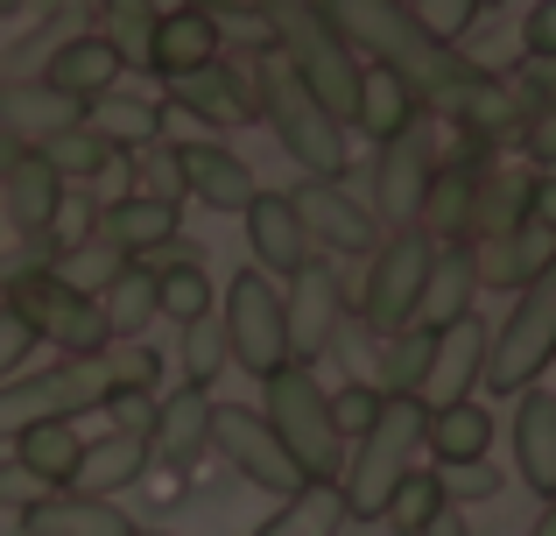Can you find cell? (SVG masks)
Wrapping results in <instances>:
<instances>
[{"mask_svg":"<svg viewBox=\"0 0 556 536\" xmlns=\"http://www.w3.org/2000/svg\"><path fill=\"white\" fill-rule=\"evenodd\" d=\"M254 121L282 141V155L303 177L345 184V170H353V135H345V121H331V107L289 71V57L275 50V42L254 50Z\"/></svg>","mask_w":556,"mask_h":536,"instance_id":"cell-1","label":"cell"},{"mask_svg":"<svg viewBox=\"0 0 556 536\" xmlns=\"http://www.w3.org/2000/svg\"><path fill=\"white\" fill-rule=\"evenodd\" d=\"M422 424H430V402H422V396H388L374 424L345 445L339 501H345V515H353V523H380L394 481H402V473L416 466V452H422Z\"/></svg>","mask_w":556,"mask_h":536,"instance_id":"cell-2","label":"cell"},{"mask_svg":"<svg viewBox=\"0 0 556 536\" xmlns=\"http://www.w3.org/2000/svg\"><path fill=\"white\" fill-rule=\"evenodd\" d=\"M261 14H268V42L289 57V71H296V78L331 107V121L353 127L359 71H367V64H359V50L325 22L317 0H261Z\"/></svg>","mask_w":556,"mask_h":536,"instance_id":"cell-3","label":"cell"},{"mask_svg":"<svg viewBox=\"0 0 556 536\" xmlns=\"http://www.w3.org/2000/svg\"><path fill=\"white\" fill-rule=\"evenodd\" d=\"M261 416H268V431L282 438L289 466L303 473V481H339L345 466V438L339 424H331V388L317 382V367H275L268 382H261Z\"/></svg>","mask_w":556,"mask_h":536,"instance_id":"cell-4","label":"cell"},{"mask_svg":"<svg viewBox=\"0 0 556 536\" xmlns=\"http://www.w3.org/2000/svg\"><path fill=\"white\" fill-rule=\"evenodd\" d=\"M106 396H113L106 353L22 367V374L0 382V445L22 438L28 424H78V416H99V410H106Z\"/></svg>","mask_w":556,"mask_h":536,"instance_id":"cell-5","label":"cell"},{"mask_svg":"<svg viewBox=\"0 0 556 536\" xmlns=\"http://www.w3.org/2000/svg\"><path fill=\"white\" fill-rule=\"evenodd\" d=\"M0 303H14V311L28 317V332H36L42 346H56V360H85V353H106L113 346L99 297L78 289V283H64L50 262H22L0 283Z\"/></svg>","mask_w":556,"mask_h":536,"instance_id":"cell-6","label":"cell"},{"mask_svg":"<svg viewBox=\"0 0 556 536\" xmlns=\"http://www.w3.org/2000/svg\"><path fill=\"white\" fill-rule=\"evenodd\" d=\"M549 367H556V254H549L543 275H529V283L515 289V311H507L501 332L486 339V374H479V388H486V396H521V388H535Z\"/></svg>","mask_w":556,"mask_h":536,"instance_id":"cell-7","label":"cell"},{"mask_svg":"<svg viewBox=\"0 0 556 536\" xmlns=\"http://www.w3.org/2000/svg\"><path fill=\"white\" fill-rule=\"evenodd\" d=\"M430 262H437V240L422 226H388L380 234V248L367 254V275H359V317H367L374 339H388V332L422 317Z\"/></svg>","mask_w":556,"mask_h":536,"instance_id":"cell-8","label":"cell"},{"mask_svg":"<svg viewBox=\"0 0 556 536\" xmlns=\"http://www.w3.org/2000/svg\"><path fill=\"white\" fill-rule=\"evenodd\" d=\"M218 325H226V360L254 382H268L275 367H289V311H282V283L261 275L254 262L226 275L218 297Z\"/></svg>","mask_w":556,"mask_h":536,"instance_id":"cell-9","label":"cell"},{"mask_svg":"<svg viewBox=\"0 0 556 536\" xmlns=\"http://www.w3.org/2000/svg\"><path fill=\"white\" fill-rule=\"evenodd\" d=\"M437 155H444V141H437V113H422V121H408L402 135L374 141V220L380 226H416L422 212V191H430L437 177Z\"/></svg>","mask_w":556,"mask_h":536,"instance_id":"cell-10","label":"cell"},{"mask_svg":"<svg viewBox=\"0 0 556 536\" xmlns=\"http://www.w3.org/2000/svg\"><path fill=\"white\" fill-rule=\"evenodd\" d=\"M289 205H296L303 234H311V248L325 254V262H367V254L380 248V234H388V226L374 220L367 198H353L331 177H303L296 191H289Z\"/></svg>","mask_w":556,"mask_h":536,"instance_id":"cell-11","label":"cell"},{"mask_svg":"<svg viewBox=\"0 0 556 536\" xmlns=\"http://www.w3.org/2000/svg\"><path fill=\"white\" fill-rule=\"evenodd\" d=\"M163 107L190 113V121L212 127V135L247 127L254 121V50H226L218 64H198V71L163 78Z\"/></svg>","mask_w":556,"mask_h":536,"instance_id":"cell-12","label":"cell"},{"mask_svg":"<svg viewBox=\"0 0 556 536\" xmlns=\"http://www.w3.org/2000/svg\"><path fill=\"white\" fill-rule=\"evenodd\" d=\"M212 452L226 459L247 487H261V495H275V501L303 487V473L289 466L282 438L268 431V416H261L254 402H212Z\"/></svg>","mask_w":556,"mask_h":536,"instance_id":"cell-13","label":"cell"},{"mask_svg":"<svg viewBox=\"0 0 556 536\" xmlns=\"http://www.w3.org/2000/svg\"><path fill=\"white\" fill-rule=\"evenodd\" d=\"M282 311H289V360L296 367H317V360L339 346V332H345V283H339V269L317 254V262H303L296 275L282 283Z\"/></svg>","mask_w":556,"mask_h":536,"instance_id":"cell-14","label":"cell"},{"mask_svg":"<svg viewBox=\"0 0 556 536\" xmlns=\"http://www.w3.org/2000/svg\"><path fill=\"white\" fill-rule=\"evenodd\" d=\"M177 226H184V205H163V198H149V191L99 198V212H92V240L113 248L121 262H155V254L177 240Z\"/></svg>","mask_w":556,"mask_h":536,"instance_id":"cell-15","label":"cell"},{"mask_svg":"<svg viewBox=\"0 0 556 536\" xmlns=\"http://www.w3.org/2000/svg\"><path fill=\"white\" fill-rule=\"evenodd\" d=\"M177 163H184V191L198 198L204 212H232V220H240V212L254 205V191H261L254 163H247L240 149H226L218 135H204V141H177Z\"/></svg>","mask_w":556,"mask_h":536,"instance_id":"cell-16","label":"cell"},{"mask_svg":"<svg viewBox=\"0 0 556 536\" xmlns=\"http://www.w3.org/2000/svg\"><path fill=\"white\" fill-rule=\"evenodd\" d=\"M212 452V388H163L155 396V424H149V466H198V459Z\"/></svg>","mask_w":556,"mask_h":536,"instance_id":"cell-17","label":"cell"},{"mask_svg":"<svg viewBox=\"0 0 556 536\" xmlns=\"http://www.w3.org/2000/svg\"><path fill=\"white\" fill-rule=\"evenodd\" d=\"M240 226H247V254H254V269L275 275V283H289L303 262H317V248H311V234H303L289 191H254V205L240 212Z\"/></svg>","mask_w":556,"mask_h":536,"instance_id":"cell-18","label":"cell"},{"mask_svg":"<svg viewBox=\"0 0 556 536\" xmlns=\"http://www.w3.org/2000/svg\"><path fill=\"white\" fill-rule=\"evenodd\" d=\"M486 339L493 325L479 311L451 317V325H437V353H430V382H422V402H465L479 396V374H486Z\"/></svg>","mask_w":556,"mask_h":536,"instance_id":"cell-19","label":"cell"},{"mask_svg":"<svg viewBox=\"0 0 556 536\" xmlns=\"http://www.w3.org/2000/svg\"><path fill=\"white\" fill-rule=\"evenodd\" d=\"M64 198H71V184L56 177V170L42 163L36 149H22V163L0 177V212H8L14 240H42V234H56V220H64Z\"/></svg>","mask_w":556,"mask_h":536,"instance_id":"cell-20","label":"cell"},{"mask_svg":"<svg viewBox=\"0 0 556 536\" xmlns=\"http://www.w3.org/2000/svg\"><path fill=\"white\" fill-rule=\"evenodd\" d=\"M479 163L486 155H437V177H430V191H422V212H416V226L437 240V248H465L472 240V191H479Z\"/></svg>","mask_w":556,"mask_h":536,"instance_id":"cell-21","label":"cell"},{"mask_svg":"<svg viewBox=\"0 0 556 536\" xmlns=\"http://www.w3.org/2000/svg\"><path fill=\"white\" fill-rule=\"evenodd\" d=\"M22 536H135V515L113 495H85V487H56L36 509H22Z\"/></svg>","mask_w":556,"mask_h":536,"instance_id":"cell-22","label":"cell"},{"mask_svg":"<svg viewBox=\"0 0 556 536\" xmlns=\"http://www.w3.org/2000/svg\"><path fill=\"white\" fill-rule=\"evenodd\" d=\"M515 473H521V487H529L535 501H549L556 495V388H521L515 396Z\"/></svg>","mask_w":556,"mask_h":536,"instance_id":"cell-23","label":"cell"},{"mask_svg":"<svg viewBox=\"0 0 556 536\" xmlns=\"http://www.w3.org/2000/svg\"><path fill=\"white\" fill-rule=\"evenodd\" d=\"M226 57V36H218V14L204 8H177L169 0L163 22H155V50H149V78H177V71L218 64Z\"/></svg>","mask_w":556,"mask_h":536,"instance_id":"cell-24","label":"cell"},{"mask_svg":"<svg viewBox=\"0 0 556 536\" xmlns=\"http://www.w3.org/2000/svg\"><path fill=\"white\" fill-rule=\"evenodd\" d=\"M71 121H85V107L71 92H56L50 78H0V127H8L22 149H36L42 135H56V127H71Z\"/></svg>","mask_w":556,"mask_h":536,"instance_id":"cell-25","label":"cell"},{"mask_svg":"<svg viewBox=\"0 0 556 536\" xmlns=\"http://www.w3.org/2000/svg\"><path fill=\"white\" fill-rule=\"evenodd\" d=\"M42 78H50L56 92H71L78 107H92L99 92H113V85L127 78V64L92 36V28H78V36H56V50L42 57Z\"/></svg>","mask_w":556,"mask_h":536,"instance_id":"cell-26","label":"cell"},{"mask_svg":"<svg viewBox=\"0 0 556 536\" xmlns=\"http://www.w3.org/2000/svg\"><path fill=\"white\" fill-rule=\"evenodd\" d=\"M155 303H163V317L169 325H190V317H204V311H218V283H212V269H204V254L190 248V240L177 234L163 254H155Z\"/></svg>","mask_w":556,"mask_h":536,"instance_id":"cell-27","label":"cell"},{"mask_svg":"<svg viewBox=\"0 0 556 536\" xmlns=\"http://www.w3.org/2000/svg\"><path fill=\"white\" fill-rule=\"evenodd\" d=\"M529 184H535L529 163H501V155H486V163H479V191H472V240L515 234V226L529 220Z\"/></svg>","mask_w":556,"mask_h":536,"instance_id":"cell-28","label":"cell"},{"mask_svg":"<svg viewBox=\"0 0 556 536\" xmlns=\"http://www.w3.org/2000/svg\"><path fill=\"white\" fill-rule=\"evenodd\" d=\"M422 452H430L437 466H458V459H493V410L479 396L437 402L430 424H422Z\"/></svg>","mask_w":556,"mask_h":536,"instance_id":"cell-29","label":"cell"},{"mask_svg":"<svg viewBox=\"0 0 556 536\" xmlns=\"http://www.w3.org/2000/svg\"><path fill=\"white\" fill-rule=\"evenodd\" d=\"M92 14V36L121 57L127 71H149V50H155V22H163V0H85Z\"/></svg>","mask_w":556,"mask_h":536,"instance_id":"cell-30","label":"cell"},{"mask_svg":"<svg viewBox=\"0 0 556 536\" xmlns=\"http://www.w3.org/2000/svg\"><path fill=\"white\" fill-rule=\"evenodd\" d=\"M422 99L408 92L394 71H380V64H367L359 71V99H353V127L345 135H367V141H388V135H402L408 121H422Z\"/></svg>","mask_w":556,"mask_h":536,"instance_id":"cell-31","label":"cell"},{"mask_svg":"<svg viewBox=\"0 0 556 536\" xmlns=\"http://www.w3.org/2000/svg\"><path fill=\"white\" fill-rule=\"evenodd\" d=\"M85 127H99L121 155H135V149H149V141H163L169 107H163V99H141V92H121V85H113V92H99L92 107H85Z\"/></svg>","mask_w":556,"mask_h":536,"instance_id":"cell-32","label":"cell"},{"mask_svg":"<svg viewBox=\"0 0 556 536\" xmlns=\"http://www.w3.org/2000/svg\"><path fill=\"white\" fill-rule=\"evenodd\" d=\"M149 438H127V431H106V438H85V466H78V487L85 495H113L121 501L127 487L149 481Z\"/></svg>","mask_w":556,"mask_h":536,"instance_id":"cell-33","label":"cell"},{"mask_svg":"<svg viewBox=\"0 0 556 536\" xmlns=\"http://www.w3.org/2000/svg\"><path fill=\"white\" fill-rule=\"evenodd\" d=\"M99 311H106V332L113 339H141V332L163 317V303H155V269L149 262H121L106 275V283L92 289Z\"/></svg>","mask_w":556,"mask_h":536,"instance_id":"cell-34","label":"cell"},{"mask_svg":"<svg viewBox=\"0 0 556 536\" xmlns=\"http://www.w3.org/2000/svg\"><path fill=\"white\" fill-rule=\"evenodd\" d=\"M345 523H353V515H345V501H339V481H303L296 495L275 501V515L254 536H339Z\"/></svg>","mask_w":556,"mask_h":536,"instance_id":"cell-35","label":"cell"},{"mask_svg":"<svg viewBox=\"0 0 556 536\" xmlns=\"http://www.w3.org/2000/svg\"><path fill=\"white\" fill-rule=\"evenodd\" d=\"M8 445H14V459H22L42 487H78V466H85L78 424H28L22 438H8Z\"/></svg>","mask_w":556,"mask_h":536,"instance_id":"cell-36","label":"cell"},{"mask_svg":"<svg viewBox=\"0 0 556 536\" xmlns=\"http://www.w3.org/2000/svg\"><path fill=\"white\" fill-rule=\"evenodd\" d=\"M36 155H42V163H50L64 184H99L113 163H121V149H113L99 127H85V121H71V127H56V135H42Z\"/></svg>","mask_w":556,"mask_h":536,"instance_id":"cell-37","label":"cell"},{"mask_svg":"<svg viewBox=\"0 0 556 536\" xmlns=\"http://www.w3.org/2000/svg\"><path fill=\"white\" fill-rule=\"evenodd\" d=\"M380 346V396H422V382H430V353H437V325H402V332H388V339H374Z\"/></svg>","mask_w":556,"mask_h":536,"instance_id":"cell-38","label":"cell"},{"mask_svg":"<svg viewBox=\"0 0 556 536\" xmlns=\"http://www.w3.org/2000/svg\"><path fill=\"white\" fill-rule=\"evenodd\" d=\"M479 297V269H472V248H437L430 262V289H422V325H451L465 317Z\"/></svg>","mask_w":556,"mask_h":536,"instance_id":"cell-39","label":"cell"},{"mask_svg":"<svg viewBox=\"0 0 556 536\" xmlns=\"http://www.w3.org/2000/svg\"><path fill=\"white\" fill-rule=\"evenodd\" d=\"M177 367H184L190 388H212L218 374L232 367V360H226V325H218V311H204V317H190V325H177Z\"/></svg>","mask_w":556,"mask_h":536,"instance_id":"cell-40","label":"cell"},{"mask_svg":"<svg viewBox=\"0 0 556 536\" xmlns=\"http://www.w3.org/2000/svg\"><path fill=\"white\" fill-rule=\"evenodd\" d=\"M444 509V487H437V466H408L402 481H394V495H388V509H380V523H388L394 536H416L430 515Z\"/></svg>","mask_w":556,"mask_h":536,"instance_id":"cell-41","label":"cell"},{"mask_svg":"<svg viewBox=\"0 0 556 536\" xmlns=\"http://www.w3.org/2000/svg\"><path fill=\"white\" fill-rule=\"evenodd\" d=\"M135 163V191H149V198H163V205H184V163H177V141H149V149H135L127 155Z\"/></svg>","mask_w":556,"mask_h":536,"instance_id":"cell-42","label":"cell"},{"mask_svg":"<svg viewBox=\"0 0 556 536\" xmlns=\"http://www.w3.org/2000/svg\"><path fill=\"white\" fill-rule=\"evenodd\" d=\"M437 487H444L451 509H472V501H493L507 481H501L493 459H458V466H437Z\"/></svg>","mask_w":556,"mask_h":536,"instance_id":"cell-43","label":"cell"},{"mask_svg":"<svg viewBox=\"0 0 556 536\" xmlns=\"http://www.w3.org/2000/svg\"><path fill=\"white\" fill-rule=\"evenodd\" d=\"M106 367H113V388H149V396H163V353H155L149 339H113Z\"/></svg>","mask_w":556,"mask_h":536,"instance_id":"cell-44","label":"cell"},{"mask_svg":"<svg viewBox=\"0 0 556 536\" xmlns=\"http://www.w3.org/2000/svg\"><path fill=\"white\" fill-rule=\"evenodd\" d=\"M380 402H388V396H380V382H339V388H331V424H339L345 445H353L359 431L380 416Z\"/></svg>","mask_w":556,"mask_h":536,"instance_id":"cell-45","label":"cell"},{"mask_svg":"<svg viewBox=\"0 0 556 536\" xmlns=\"http://www.w3.org/2000/svg\"><path fill=\"white\" fill-rule=\"evenodd\" d=\"M486 8H493V0H416L422 28H430V36H444V42H465L479 22H486Z\"/></svg>","mask_w":556,"mask_h":536,"instance_id":"cell-46","label":"cell"},{"mask_svg":"<svg viewBox=\"0 0 556 536\" xmlns=\"http://www.w3.org/2000/svg\"><path fill=\"white\" fill-rule=\"evenodd\" d=\"M106 431H127V438H149V424H155V396L149 388H113L106 396Z\"/></svg>","mask_w":556,"mask_h":536,"instance_id":"cell-47","label":"cell"},{"mask_svg":"<svg viewBox=\"0 0 556 536\" xmlns=\"http://www.w3.org/2000/svg\"><path fill=\"white\" fill-rule=\"evenodd\" d=\"M36 332H28V317L14 311V303H0V382H8V374H22L28 360H36Z\"/></svg>","mask_w":556,"mask_h":536,"instance_id":"cell-48","label":"cell"},{"mask_svg":"<svg viewBox=\"0 0 556 536\" xmlns=\"http://www.w3.org/2000/svg\"><path fill=\"white\" fill-rule=\"evenodd\" d=\"M521 57L529 64H556V0H535L521 14Z\"/></svg>","mask_w":556,"mask_h":536,"instance_id":"cell-49","label":"cell"},{"mask_svg":"<svg viewBox=\"0 0 556 536\" xmlns=\"http://www.w3.org/2000/svg\"><path fill=\"white\" fill-rule=\"evenodd\" d=\"M42 495H56V487H42V481H36V473H28L14 452L0 459V509H14V515H22V509H36Z\"/></svg>","mask_w":556,"mask_h":536,"instance_id":"cell-50","label":"cell"},{"mask_svg":"<svg viewBox=\"0 0 556 536\" xmlns=\"http://www.w3.org/2000/svg\"><path fill=\"white\" fill-rule=\"evenodd\" d=\"M529 220L556 234V170H535V184H529Z\"/></svg>","mask_w":556,"mask_h":536,"instance_id":"cell-51","label":"cell"},{"mask_svg":"<svg viewBox=\"0 0 556 536\" xmlns=\"http://www.w3.org/2000/svg\"><path fill=\"white\" fill-rule=\"evenodd\" d=\"M416 536H472V523H465V509H451V501H444V509H437Z\"/></svg>","mask_w":556,"mask_h":536,"instance_id":"cell-52","label":"cell"},{"mask_svg":"<svg viewBox=\"0 0 556 536\" xmlns=\"http://www.w3.org/2000/svg\"><path fill=\"white\" fill-rule=\"evenodd\" d=\"M177 8H204V14H254L261 0H177Z\"/></svg>","mask_w":556,"mask_h":536,"instance_id":"cell-53","label":"cell"},{"mask_svg":"<svg viewBox=\"0 0 556 536\" xmlns=\"http://www.w3.org/2000/svg\"><path fill=\"white\" fill-rule=\"evenodd\" d=\"M14 163H22V141H14V135H8V127H0V177H8V170H14Z\"/></svg>","mask_w":556,"mask_h":536,"instance_id":"cell-54","label":"cell"},{"mask_svg":"<svg viewBox=\"0 0 556 536\" xmlns=\"http://www.w3.org/2000/svg\"><path fill=\"white\" fill-rule=\"evenodd\" d=\"M64 8H71V0H28V14H36V22H64Z\"/></svg>","mask_w":556,"mask_h":536,"instance_id":"cell-55","label":"cell"},{"mask_svg":"<svg viewBox=\"0 0 556 536\" xmlns=\"http://www.w3.org/2000/svg\"><path fill=\"white\" fill-rule=\"evenodd\" d=\"M529 536H556V495L543 501V515H535V529H529Z\"/></svg>","mask_w":556,"mask_h":536,"instance_id":"cell-56","label":"cell"},{"mask_svg":"<svg viewBox=\"0 0 556 536\" xmlns=\"http://www.w3.org/2000/svg\"><path fill=\"white\" fill-rule=\"evenodd\" d=\"M8 14H28V0H0V22H8Z\"/></svg>","mask_w":556,"mask_h":536,"instance_id":"cell-57","label":"cell"},{"mask_svg":"<svg viewBox=\"0 0 556 536\" xmlns=\"http://www.w3.org/2000/svg\"><path fill=\"white\" fill-rule=\"evenodd\" d=\"M135 536H177V529H141V523H135Z\"/></svg>","mask_w":556,"mask_h":536,"instance_id":"cell-58","label":"cell"},{"mask_svg":"<svg viewBox=\"0 0 556 536\" xmlns=\"http://www.w3.org/2000/svg\"><path fill=\"white\" fill-rule=\"evenodd\" d=\"M408 8H416V0H408Z\"/></svg>","mask_w":556,"mask_h":536,"instance_id":"cell-59","label":"cell"},{"mask_svg":"<svg viewBox=\"0 0 556 536\" xmlns=\"http://www.w3.org/2000/svg\"><path fill=\"white\" fill-rule=\"evenodd\" d=\"M549 107H556V99H549Z\"/></svg>","mask_w":556,"mask_h":536,"instance_id":"cell-60","label":"cell"}]
</instances>
